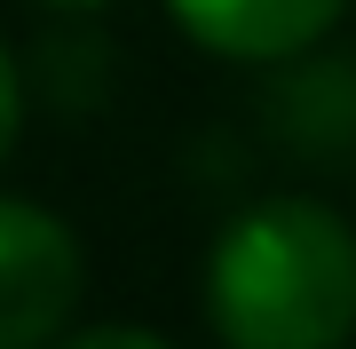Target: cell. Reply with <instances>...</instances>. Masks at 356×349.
Segmentation results:
<instances>
[{
  "label": "cell",
  "instance_id": "cell-1",
  "mask_svg": "<svg viewBox=\"0 0 356 349\" xmlns=\"http://www.w3.org/2000/svg\"><path fill=\"white\" fill-rule=\"evenodd\" d=\"M206 318L229 349H348L356 231L317 199H254L206 254Z\"/></svg>",
  "mask_w": 356,
  "mask_h": 349
},
{
  "label": "cell",
  "instance_id": "cell-2",
  "mask_svg": "<svg viewBox=\"0 0 356 349\" xmlns=\"http://www.w3.org/2000/svg\"><path fill=\"white\" fill-rule=\"evenodd\" d=\"M79 294H88V254L72 222L32 199H0V349H48L72 325Z\"/></svg>",
  "mask_w": 356,
  "mask_h": 349
},
{
  "label": "cell",
  "instance_id": "cell-3",
  "mask_svg": "<svg viewBox=\"0 0 356 349\" xmlns=\"http://www.w3.org/2000/svg\"><path fill=\"white\" fill-rule=\"evenodd\" d=\"M175 24L229 64H293L348 16V0H166Z\"/></svg>",
  "mask_w": 356,
  "mask_h": 349
},
{
  "label": "cell",
  "instance_id": "cell-4",
  "mask_svg": "<svg viewBox=\"0 0 356 349\" xmlns=\"http://www.w3.org/2000/svg\"><path fill=\"white\" fill-rule=\"evenodd\" d=\"M16 127H24V72H16L8 40H0V159L16 151Z\"/></svg>",
  "mask_w": 356,
  "mask_h": 349
},
{
  "label": "cell",
  "instance_id": "cell-5",
  "mask_svg": "<svg viewBox=\"0 0 356 349\" xmlns=\"http://www.w3.org/2000/svg\"><path fill=\"white\" fill-rule=\"evenodd\" d=\"M48 349H175V341L143 334V325H88V334H64V341H48Z\"/></svg>",
  "mask_w": 356,
  "mask_h": 349
},
{
  "label": "cell",
  "instance_id": "cell-6",
  "mask_svg": "<svg viewBox=\"0 0 356 349\" xmlns=\"http://www.w3.org/2000/svg\"><path fill=\"white\" fill-rule=\"evenodd\" d=\"M56 8H103V0H56Z\"/></svg>",
  "mask_w": 356,
  "mask_h": 349
}]
</instances>
